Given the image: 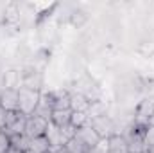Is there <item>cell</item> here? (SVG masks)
<instances>
[{
  "label": "cell",
  "instance_id": "cell-1",
  "mask_svg": "<svg viewBox=\"0 0 154 153\" xmlns=\"http://www.w3.org/2000/svg\"><path fill=\"white\" fill-rule=\"evenodd\" d=\"M39 99H41L39 90H31V88L20 86L18 88V112L27 115V117L32 115L36 106L39 105Z\"/></svg>",
  "mask_w": 154,
  "mask_h": 153
},
{
  "label": "cell",
  "instance_id": "cell-2",
  "mask_svg": "<svg viewBox=\"0 0 154 153\" xmlns=\"http://www.w3.org/2000/svg\"><path fill=\"white\" fill-rule=\"evenodd\" d=\"M90 126L97 132V135H99L100 139H109L111 135H116V133H118V132H116L115 121H113L108 114L90 119Z\"/></svg>",
  "mask_w": 154,
  "mask_h": 153
},
{
  "label": "cell",
  "instance_id": "cell-3",
  "mask_svg": "<svg viewBox=\"0 0 154 153\" xmlns=\"http://www.w3.org/2000/svg\"><path fill=\"white\" fill-rule=\"evenodd\" d=\"M45 137H47V141H48V146H50V151H57V150H61V148H65L66 146V142L70 141L66 135H65V132L61 130V128H57V126H54L52 122H48V128H47V132H45Z\"/></svg>",
  "mask_w": 154,
  "mask_h": 153
},
{
  "label": "cell",
  "instance_id": "cell-4",
  "mask_svg": "<svg viewBox=\"0 0 154 153\" xmlns=\"http://www.w3.org/2000/svg\"><path fill=\"white\" fill-rule=\"evenodd\" d=\"M47 128H48V121H45L43 117H38V115H29L25 122V135L31 139H36V137L45 135Z\"/></svg>",
  "mask_w": 154,
  "mask_h": 153
},
{
  "label": "cell",
  "instance_id": "cell-5",
  "mask_svg": "<svg viewBox=\"0 0 154 153\" xmlns=\"http://www.w3.org/2000/svg\"><path fill=\"white\" fill-rule=\"evenodd\" d=\"M152 115H154V96H149V97H145V99L140 101V105L136 108V114H134V121L147 124V121Z\"/></svg>",
  "mask_w": 154,
  "mask_h": 153
},
{
  "label": "cell",
  "instance_id": "cell-6",
  "mask_svg": "<svg viewBox=\"0 0 154 153\" xmlns=\"http://www.w3.org/2000/svg\"><path fill=\"white\" fill-rule=\"evenodd\" d=\"M0 106L5 112H18V88H4L0 92Z\"/></svg>",
  "mask_w": 154,
  "mask_h": 153
},
{
  "label": "cell",
  "instance_id": "cell-7",
  "mask_svg": "<svg viewBox=\"0 0 154 153\" xmlns=\"http://www.w3.org/2000/svg\"><path fill=\"white\" fill-rule=\"evenodd\" d=\"M75 137H77V139H81V141L90 148V150L100 142V137L97 135V132H95L90 124H86V126H82V128H77Z\"/></svg>",
  "mask_w": 154,
  "mask_h": 153
},
{
  "label": "cell",
  "instance_id": "cell-8",
  "mask_svg": "<svg viewBox=\"0 0 154 153\" xmlns=\"http://www.w3.org/2000/svg\"><path fill=\"white\" fill-rule=\"evenodd\" d=\"M22 86L31 88V90H39V92H41V86H43V76H41L39 72H36V70L23 72V76H22Z\"/></svg>",
  "mask_w": 154,
  "mask_h": 153
},
{
  "label": "cell",
  "instance_id": "cell-9",
  "mask_svg": "<svg viewBox=\"0 0 154 153\" xmlns=\"http://www.w3.org/2000/svg\"><path fill=\"white\" fill-rule=\"evenodd\" d=\"M25 122H27V115L20 114V115H18V119H16L13 124H9V126H7V128H4L2 132H4L9 139H13V137H16V135L25 133Z\"/></svg>",
  "mask_w": 154,
  "mask_h": 153
},
{
  "label": "cell",
  "instance_id": "cell-10",
  "mask_svg": "<svg viewBox=\"0 0 154 153\" xmlns=\"http://www.w3.org/2000/svg\"><path fill=\"white\" fill-rule=\"evenodd\" d=\"M90 101L82 96V94H75V92H70V110L72 112H88L90 110Z\"/></svg>",
  "mask_w": 154,
  "mask_h": 153
},
{
  "label": "cell",
  "instance_id": "cell-11",
  "mask_svg": "<svg viewBox=\"0 0 154 153\" xmlns=\"http://www.w3.org/2000/svg\"><path fill=\"white\" fill-rule=\"evenodd\" d=\"M70 119H72V110H52V117H50V122L57 128H65L70 124Z\"/></svg>",
  "mask_w": 154,
  "mask_h": 153
},
{
  "label": "cell",
  "instance_id": "cell-12",
  "mask_svg": "<svg viewBox=\"0 0 154 153\" xmlns=\"http://www.w3.org/2000/svg\"><path fill=\"white\" fill-rule=\"evenodd\" d=\"M108 151L109 153H127V144H125V139L116 133V135H111L108 139Z\"/></svg>",
  "mask_w": 154,
  "mask_h": 153
},
{
  "label": "cell",
  "instance_id": "cell-13",
  "mask_svg": "<svg viewBox=\"0 0 154 153\" xmlns=\"http://www.w3.org/2000/svg\"><path fill=\"white\" fill-rule=\"evenodd\" d=\"M65 150H68L70 153H90V148H88L81 139H77V137H72V139L66 142Z\"/></svg>",
  "mask_w": 154,
  "mask_h": 153
},
{
  "label": "cell",
  "instance_id": "cell-14",
  "mask_svg": "<svg viewBox=\"0 0 154 153\" xmlns=\"http://www.w3.org/2000/svg\"><path fill=\"white\" fill-rule=\"evenodd\" d=\"M29 150H32V151H36V153H48V151H50V146H48L47 137H45V135H41V137L32 139V141H31V148H29Z\"/></svg>",
  "mask_w": 154,
  "mask_h": 153
},
{
  "label": "cell",
  "instance_id": "cell-15",
  "mask_svg": "<svg viewBox=\"0 0 154 153\" xmlns=\"http://www.w3.org/2000/svg\"><path fill=\"white\" fill-rule=\"evenodd\" d=\"M143 146H145V153L154 151V126L151 124L143 128Z\"/></svg>",
  "mask_w": 154,
  "mask_h": 153
},
{
  "label": "cell",
  "instance_id": "cell-16",
  "mask_svg": "<svg viewBox=\"0 0 154 153\" xmlns=\"http://www.w3.org/2000/svg\"><path fill=\"white\" fill-rule=\"evenodd\" d=\"M31 137H27L25 133H22V135H16V137H13L11 139V146H14V148H18L20 151H27L29 148H31Z\"/></svg>",
  "mask_w": 154,
  "mask_h": 153
},
{
  "label": "cell",
  "instance_id": "cell-17",
  "mask_svg": "<svg viewBox=\"0 0 154 153\" xmlns=\"http://www.w3.org/2000/svg\"><path fill=\"white\" fill-rule=\"evenodd\" d=\"M70 124H72L75 130L77 128H82V126L90 124V117H88V114H84V112H72Z\"/></svg>",
  "mask_w": 154,
  "mask_h": 153
},
{
  "label": "cell",
  "instance_id": "cell-18",
  "mask_svg": "<svg viewBox=\"0 0 154 153\" xmlns=\"http://www.w3.org/2000/svg\"><path fill=\"white\" fill-rule=\"evenodd\" d=\"M9 146H11V139L2 132V133H0V153H5L9 150Z\"/></svg>",
  "mask_w": 154,
  "mask_h": 153
},
{
  "label": "cell",
  "instance_id": "cell-19",
  "mask_svg": "<svg viewBox=\"0 0 154 153\" xmlns=\"http://www.w3.org/2000/svg\"><path fill=\"white\" fill-rule=\"evenodd\" d=\"M5 117H7V112L0 106V128H2V130L5 128Z\"/></svg>",
  "mask_w": 154,
  "mask_h": 153
},
{
  "label": "cell",
  "instance_id": "cell-20",
  "mask_svg": "<svg viewBox=\"0 0 154 153\" xmlns=\"http://www.w3.org/2000/svg\"><path fill=\"white\" fill-rule=\"evenodd\" d=\"M5 153H23V151H20V150H18V148H14V146H9V150H7Z\"/></svg>",
  "mask_w": 154,
  "mask_h": 153
},
{
  "label": "cell",
  "instance_id": "cell-21",
  "mask_svg": "<svg viewBox=\"0 0 154 153\" xmlns=\"http://www.w3.org/2000/svg\"><path fill=\"white\" fill-rule=\"evenodd\" d=\"M54 153H70L68 150H65V148H61V150H57V151H54Z\"/></svg>",
  "mask_w": 154,
  "mask_h": 153
},
{
  "label": "cell",
  "instance_id": "cell-22",
  "mask_svg": "<svg viewBox=\"0 0 154 153\" xmlns=\"http://www.w3.org/2000/svg\"><path fill=\"white\" fill-rule=\"evenodd\" d=\"M147 124H151V126H154V115L151 117V119H149V121H147Z\"/></svg>",
  "mask_w": 154,
  "mask_h": 153
},
{
  "label": "cell",
  "instance_id": "cell-23",
  "mask_svg": "<svg viewBox=\"0 0 154 153\" xmlns=\"http://www.w3.org/2000/svg\"><path fill=\"white\" fill-rule=\"evenodd\" d=\"M25 153H36V151H32V150H27V151H25Z\"/></svg>",
  "mask_w": 154,
  "mask_h": 153
},
{
  "label": "cell",
  "instance_id": "cell-24",
  "mask_svg": "<svg viewBox=\"0 0 154 153\" xmlns=\"http://www.w3.org/2000/svg\"><path fill=\"white\" fill-rule=\"evenodd\" d=\"M0 133H2V128H0Z\"/></svg>",
  "mask_w": 154,
  "mask_h": 153
},
{
  "label": "cell",
  "instance_id": "cell-25",
  "mask_svg": "<svg viewBox=\"0 0 154 153\" xmlns=\"http://www.w3.org/2000/svg\"><path fill=\"white\" fill-rule=\"evenodd\" d=\"M48 153H52V151H48Z\"/></svg>",
  "mask_w": 154,
  "mask_h": 153
},
{
  "label": "cell",
  "instance_id": "cell-26",
  "mask_svg": "<svg viewBox=\"0 0 154 153\" xmlns=\"http://www.w3.org/2000/svg\"><path fill=\"white\" fill-rule=\"evenodd\" d=\"M152 153H154V151H152Z\"/></svg>",
  "mask_w": 154,
  "mask_h": 153
}]
</instances>
